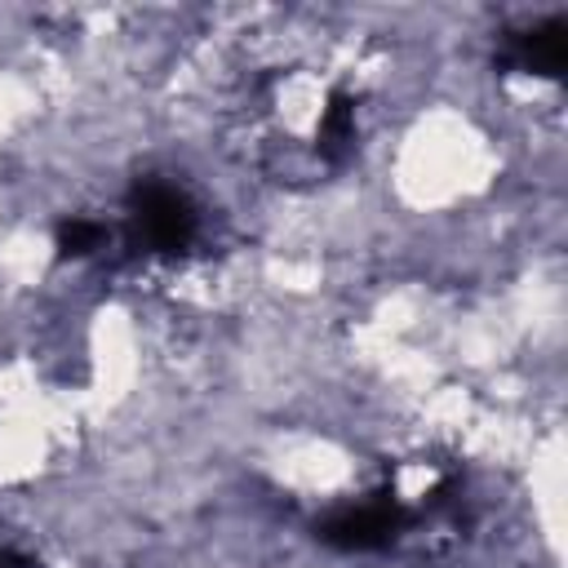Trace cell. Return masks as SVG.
Returning a JSON list of instances; mask_svg holds the SVG:
<instances>
[{"mask_svg": "<svg viewBox=\"0 0 568 568\" xmlns=\"http://www.w3.org/2000/svg\"><path fill=\"white\" fill-rule=\"evenodd\" d=\"M351 133H355V102H351V93L337 89V93L328 98L324 115H320V155L337 160V155L346 151Z\"/></svg>", "mask_w": 568, "mask_h": 568, "instance_id": "cell-4", "label": "cell"}, {"mask_svg": "<svg viewBox=\"0 0 568 568\" xmlns=\"http://www.w3.org/2000/svg\"><path fill=\"white\" fill-rule=\"evenodd\" d=\"M510 58L524 67V71H537V75H564V62H568V22L564 18H550L524 36L510 40Z\"/></svg>", "mask_w": 568, "mask_h": 568, "instance_id": "cell-3", "label": "cell"}, {"mask_svg": "<svg viewBox=\"0 0 568 568\" xmlns=\"http://www.w3.org/2000/svg\"><path fill=\"white\" fill-rule=\"evenodd\" d=\"M102 240H106V231H102L98 222H89V217L58 222V253H62V257H84V253L102 248Z\"/></svg>", "mask_w": 568, "mask_h": 568, "instance_id": "cell-5", "label": "cell"}, {"mask_svg": "<svg viewBox=\"0 0 568 568\" xmlns=\"http://www.w3.org/2000/svg\"><path fill=\"white\" fill-rule=\"evenodd\" d=\"M408 524V510L395 501V493H377L364 506H346L320 524V537L337 550H377Z\"/></svg>", "mask_w": 568, "mask_h": 568, "instance_id": "cell-2", "label": "cell"}, {"mask_svg": "<svg viewBox=\"0 0 568 568\" xmlns=\"http://www.w3.org/2000/svg\"><path fill=\"white\" fill-rule=\"evenodd\" d=\"M129 209H133V240L151 253H178L195 235L191 200L164 182H138L129 195Z\"/></svg>", "mask_w": 568, "mask_h": 568, "instance_id": "cell-1", "label": "cell"}]
</instances>
